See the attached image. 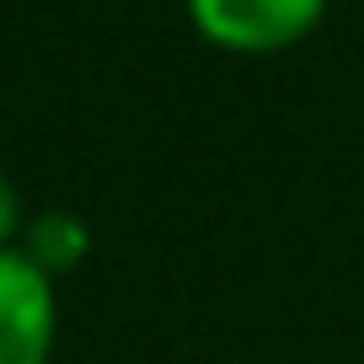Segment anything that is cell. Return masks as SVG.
I'll return each instance as SVG.
<instances>
[{
	"label": "cell",
	"instance_id": "obj_4",
	"mask_svg": "<svg viewBox=\"0 0 364 364\" xmlns=\"http://www.w3.org/2000/svg\"><path fill=\"white\" fill-rule=\"evenodd\" d=\"M16 230V188L6 182V171H0V241Z\"/></svg>",
	"mask_w": 364,
	"mask_h": 364
},
{
	"label": "cell",
	"instance_id": "obj_3",
	"mask_svg": "<svg viewBox=\"0 0 364 364\" xmlns=\"http://www.w3.org/2000/svg\"><path fill=\"white\" fill-rule=\"evenodd\" d=\"M27 257L43 273H65L86 257V225H80L70 209H48L27 225Z\"/></svg>",
	"mask_w": 364,
	"mask_h": 364
},
{
	"label": "cell",
	"instance_id": "obj_2",
	"mask_svg": "<svg viewBox=\"0 0 364 364\" xmlns=\"http://www.w3.org/2000/svg\"><path fill=\"white\" fill-rule=\"evenodd\" d=\"M54 289L27 252L0 247V364H48Z\"/></svg>",
	"mask_w": 364,
	"mask_h": 364
},
{
	"label": "cell",
	"instance_id": "obj_1",
	"mask_svg": "<svg viewBox=\"0 0 364 364\" xmlns=\"http://www.w3.org/2000/svg\"><path fill=\"white\" fill-rule=\"evenodd\" d=\"M198 33L236 54L289 48L321 22L327 0H188Z\"/></svg>",
	"mask_w": 364,
	"mask_h": 364
}]
</instances>
